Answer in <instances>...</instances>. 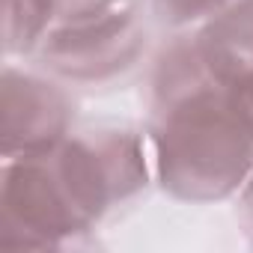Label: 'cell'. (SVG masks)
I'll return each mask as SVG.
<instances>
[{"mask_svg": "<svg viewBox=\"0 0 253 253\" xmlns=\"http://www.w3.org/2000/svg\"><path fill=\"white\" fill-rule=\"evenodd\" d=\"M122 0H39L45 27H60V24H75L92 15H101L113 6H119Z\"/></svg>", "mask_w": 253, "mask_h": 253, "instance_id": "6", "label": "cell"}, {"mask_svg": "<svg viewBox=\"0 0 253 253\" xmlns=\"http://www.w3.org/2000/svg\"><path fill=\"white\" fill-rule=\"evenodd\" d=\"M54 170L75 209L92 226L110 206L146 185L143 146L128 131H86L66 137L51 152Z\"/></svg>", "mask_w": 253, "mask_h": 253, "instance_id": "2", "label": "cell"}, {"mask_svg": "<svg viewBox=\"0 0 253 253\" xmlns=\"http://www.w3.org/2000/svg\"><path fill=\"white\" fill-rule=\"evenodd\" d=\"M238 0H155V9L170 24H191L200 18H214L223 9L235 6Z\"/></svg>", "mask_w": 253, "mask_h": 253, "instance_id": "7", "label": "cell"}, {"mask_svg": "<svg viewBox=\"0 0 253 253\" xmlns=\"http://www.w3.org/2000/svg\"><path fill=\"white\" fill-rule=\"evenodd\" d=\"M143 39L146 33L134 3L122 0L101 15L51 27L42 36V60L66 78L95 81L131 66Z\"/></svg>", "mask_w": 253, "mask_h": 253, "instance_id": "4", "label": "cell"}, {"mask_svg": "<svg viewBox=\"0 0 253 253\" xmlns=\"http://www.w3.org/2000/svg\"><path fill=\"white\" fill-rule=\"evenodd\" d=\"M155 167L161 185L194 203L229 197L253 167V134L197 48L173 51L158 72Z\"/></svg>", "mask_w": 253, "mask_h": 253, "instance_id": "1", "label": "cell"}, {"mask_svg": "<svg viewBox=\"0 0 253 253\" xmlns=\"http://www.w3.org/2000/svg\"><path fill=\"white\" fill-rule=\"evenodd\" d=\"M244 206H247V217H250V229H253V182H250V188L244 194Z\"/></svg>", "mask_w": 253, "mask_h": 253, "instance_id": "9", "label": "cell"}, {"mask_svg": "<svg viewBox=\"0 0 253 253\" xmlns=\"http://www.w3.org/2000/svg\"><path fill=\"white\" fill-rule=\"evenodd\" d=\"M226 92H229V101H232V107L238 110L241 122L247 125L250 134H253V69H247L241 78H235V81L226 86Z\"/></svg>", "mask_w": 253, "mask_h": 253, "instance_id": "8", "label": "cell"}, {"mask_svg": "<svg viewBox=\"0 0 253 253\" xmlns=\"http://www.w3.org/2000/svg\"><path fill=\"white\" fill-rule=\"evenodd\" d=\"M72 107L66 95L33 75H3V152L6 158L51 155L66 140Z\"/></svg>", "mask_w": 253, "mask_h": 253, "instance_id": "5", "label": "cell"}, {"mask_svg": "<svg viewBox=\"0 0 253 253\" xmlns=\"http://www.w3.org/2000/svg\"><path fill=\"white\" fill-rule=\"evenodd\" d=\"M0 214V241L15 247H48L66 235L89 229L86 217L66 194L51 155L6 158Z\"/></svg>", "mask_w": 253, "mask_h": 253, "instance_id": "3", "label": "cell"}]
</instances>
